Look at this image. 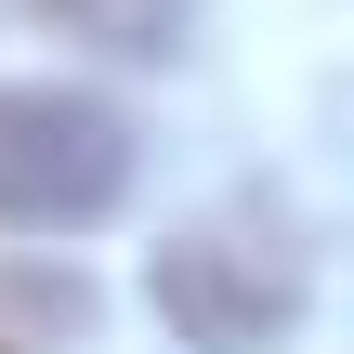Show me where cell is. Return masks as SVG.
Wrapping results in <instances>:
<instances>
[{
  "label": "cell",
  "instance_id": "cell-1",
  "mask_svg": "<svg viewBox=\"0 0 354 354\" xmlns=\"http://www.w3.org/2000/svg\"><path fill=\"white\" fill-rule=\"evenodd\" d=\"M145 302H158V328L184 354H276L302 328V302H315V250H302V223L276 197H223V210L158 236Z\"/></svg>",
  "mask_w": 354,
  "mask_h": 354
},
{
  "label": "cell",
  "instance_id": "cell-2",
  "mask_svg": "<svg viewBox=\"0 0 354 354\" xmlns=\"http://www.w3.org/2000/svg\"><path fill=\"white\" fill-rule=\"evenodd\" d=\"M145 145L79 79H0V236H92L131 197Z\"/></svg>",
  "mask_w": 354,
  "mask_h": 354
},
{
  "label": "cell",
  "instance_id": "cell-3",
  "mask_svg": "<svg viewBox=\"0 0 354 354\" xmlns=\"http://www.w3.org/2000/svg\"><path fill=\"white\" fill-rule=\"evenodd\" d=\"M53 39H79V53H105V66H171L184 39H197V0H26Z\"/></svg>",
  "mask_w": 354,
  "mask_h": 354
},
{
  "label": "cell",
  "instance_id": "cell-4",
  "mask_svg": "<svg viewBox=\"0 0 354 354\" xmlns=\"http://www.w3.org/2000/svg\"><path fill=\"white\" fill-rule=\"evenodd\" d=\"M0 354H13V342H0Z\"/></svg>",
  "mask_w": 354,
  "mask_h": 354
}]
</instances>
